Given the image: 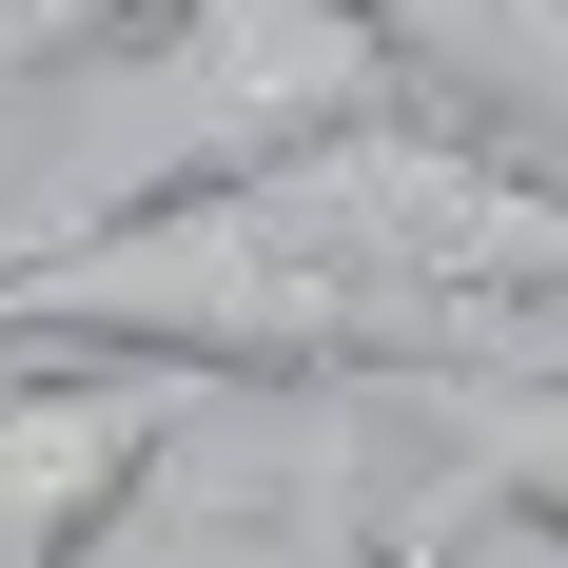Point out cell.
Returning <instances> with one entry per match:
<instances>
[{"label": "cell", "mask_w": 568, "mask_h": 568, "mask_svg": "<svg viewBox=\"0 0 568 568\" xmlns=\"http://www.w3.org/2000/svg\"><path fill=\"white\" fill-rule=\"evenodd\" d=\"M158 510H176L196 568H412L393 490H373V393H314V432H294L275 490H196V470H176Z\"/></svg>", "instance_id": "cell-4"}, {"label": "cell", "mask_w": 568, "mask_h": 568, "mask_svg": "<svg viewBox=\"0 0 568 568\" xmlns=\"http://www.w3.org/2000/svg\"><path fill=\"white\" fill-rule=\"evenodd\" d=\"M373 412H393V452H412V490H393L412 568L490 549V529H549L568 549V373L549 353H432V373H393Z\"/></svg>", "instance_id": "cell-3"}, {"label": "cell", "mask_w": 568, "mask_h": 568, "mask_svg": "<svg viewBox=\"0 0 568 568\" xmlns=\"http://www.w3.org/2000/svg\"><path fill=\"white\" fill-rule=\"evenodd\" d=\"M412 118V59L373 0H158L138 40L79 59V118H59V176L20 196L0 255H59V235H118L158 196H216V176H275V158H334Z\"/></svg>", "instance_id": "cell-1"}, {"label": "cell", "mask_w": 568, "mask_h": 568, "mask_svg": "<svg viewBox=\"0 0 568 568\" xmlns=\"http://www.w3.org/2000/svg\"><path fill=\"white\" fill-rule=\"evenodd\" d=\"M216 373H138V353H0V568H99L118 529L196 470Z\"/></svg>", "instance_id": "cell-2"}, {"label": "cell", "mask_w": 568, "mask_h": 568, "mask_svg": "<svg viewBox=\"0 0 568 568\" xmlns=\"http://www.w3.org/2000/svg\"><path fill=\"white\" fill-rule=\"evenodd\" d=\"M158 0H0V99H40V79H79L99 40H138Z\"/></svg>", "instance_id": "cell-6"}, {"label": "cell", "mask_w": 568, "mask_h": 568, "mask_svg": "<svg viewBox=\"0 0 568 568\" xmlns=\"http://www.w3.org/2000/svg\"><path fill=\"white\" fill-rule=\"evenodd\" d=\"M373 20H393L432 118H490V138L568 158V0H373Z\"/></svg>", "instance_id": "cell-5"}]
</instances>
